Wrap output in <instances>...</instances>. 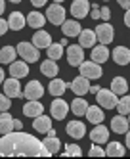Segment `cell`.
I'll return each instance as SVG.
<instances>
[{
  "instance_id": "6da1fadb",
  "label": "cell",
  "mask_w": 130,
  "mask_h": 159,
  "mask_svg": "<svg viewBox=\"0 0 130 159\" xmlns=\"http://www.w3.org/2000/svg\"><path fill=\"white\" fill-rule=\"evenodd\" d=\"M0 155H31L42 157L50 155L44 144L34 138L33 134H25L21 130H11L0 138Z\"/></svg>"
},
{
  "instance_id": "7a4b0ae2",
  "label": "cell",
  "mask_w": 130,
  "mask_h": 159,
  "mask_svg": "<svg viewBox=\"0 0 130 159\" xmlns=\"http://www.w3.org/2000/svg\"><path fill=\"white\" fill-rule=\"evenodd\" d=\"M17 54L21 56L23 60H25L27 63H33V61H38V48L34 46V44H29V42H19L16 46Z\"/></svg>"
},
{
  "instance_id": "3957f363",
  "label": "cell",
  "mask_w": 130,
  "mask_h": 159,
  "mask_svg": "<svg viewBox=\"0 0 130 159\" xmlns=\"http://www.w3.org/2000/svg\"><path fill=\"white\" fill-rule=\"evenodd\" d=\"M96 100H98V104L103 106L105 109H113L117 106V102H119V98H117V94L113 92V90H105V88H100L96 92Z\"/></svg>"
},
{
  "instance_id": "277c9868",
  "label": "cell",
  "mask_w": 130,
  "mask_h": 159,
  "mask_svg": "<svg viewBox=\"0 0 130 159\" xmlns=\"http://www.w3.org/2000/svg\"><path fill=\"white\" fill-rule=\"evenodd\" d=\"M46 19L54 25H61L65 21V10L63 6H60L57 2H54L52 6H48V12H46Z\"/></svg>"
},
{
  "instance_id": "5b68a950",
  "label": "cell",
  "mask_w": 130,
  "mask_h": 159,
  "mask_svg": "<svg viewBox=\"0 0 130 159\" xmlns=\"http://www.w3.org/2000/svg\"><path fill=\"white\" fill-rule=\"evenodd\" d=\"M78 69H80V75L86 79H100L101 77V67L96 61H82L78 65Z\"/></svg>"
},
{
  "instance_id": "8992f818",
  "label": "cell",
  "mask_w": 130,
  "mask_h": 159,
  "mask_svg": "<svg viewBox=\"0 0 130 159\" xmlns=\"http://www.w3.org/2000/svg\"><path fill=\"white\" fill-rule=\"evenodd\" d=\"M67 111H69L67 102H63L60 96H57V98L52 102V106H50V113H52V117H54V119H57V121H61V119H65Z\"/></svg>"
},
{
  "instance_id": "52a82bcc",
  "label": "cell",
  "mask_w": 130,
  "mask_h": 159,
  "mask_svg": "<svg viewBox=\"0 0 130 159\" xmlns=\"http://www.w3.org/2000/svg\"><path fill=\"white\" fill-rule=\"evenodd\" d=\"M67 61H69V65H73V67H77V65H80L82 61H84V52H82V46L78 44H73V46H69L67 48Z\"/></svg>"
},
{
  "instance_id": "ba28073f",
  "label": "cell",
  "mask_w": 130,
  "mask_h": 159,
  "mask_svg": "<svg viewBox=\"0 0 130 159\" xmlns=\"http://www.w3.org/2000/svg\"><path fill=\"white\" fill-rule=\"evenodd\" d=\"M90 8H92V4L88 2V0H75L73 6H71V14H73L75 19H82V17L88 16Z\"/></svg>"
},
{
  "instance_id": "9c48e42d",
  "label": "cell",
  "mask_w": 130,
  "mask_h": 159,
  "mask_svg": "<svg viewBox=\"0 0 130 159\" xmlns=\"http://www.w3.org/2000/svg\"><path fill=\"white\" fill-rule=\"evenodd\" d=\"M90 140L94 144H105V142L109 140V129H105L101 123H98L96 129L90 130Z\"/></svg>"
},
{
  "instance_id": "30bf717a",
  "label": "cell",
  "mask_w": 130,
  "mask_h": 159,
  "mask_svg": "<svg viewBox=\"0 0 130 159\" xmlns=\"http://www.w3.org/2000/svg\"><path fill=\"white\" fill-rule=\"evenodd\" d=\"M94 33H96V39H98L101 44H105V46H107V44L113 40V27H111L109 23H101V25H98Z\"/></svg>"
},
{
  "instance_id": "8fae6325",
  "label": "cell",
  "mask_w": 130,
  "mask_h": 159,
  "mask_svg": "<svg viewBox=\"0 0 130 159\" xmlns=\"http://www.w3.org/2000/svg\"><path fill=\"white\" fill-rule=\"evenodd\" d=\"M2 84H4V94L8 98H21V86H19V81L16 77H10Z\"/></svg>"
},
{
  "instance_id": "7c38bea8",
  "label": "cell",
  "mask_w": 130,
  "mask_h": 159,
  "mask_svg": "<svg viewBox=\"0 0 130 159\" xmlns=\"http://www.w3.org/2000/svg\"><path fill=\"white\" fill-rule=\"evenodd\" d=\"M42 94H44L42 84H40L38 81H31V83H27V86H25L23 98H29V100H38V98H42Z\"/></svg>"
},
{
  "instance_id": "4fadbf2b",
  "label": "cell",
  "mask_w": 130,
  "mask_h": 159,
  "mask_svg": "<svg viewBox=\"0 0 130 159\" xmlns=\"http://www.w3.org/2000/svg\"><path fill=\"white\" fill-rule=\"evenodd\" d=\"M90 79H86V77H77V79H73V83H71L69 86H71V90L77 94V96H82V94H86L88 90H90Z\"/></svg>"
},
{
  "instance_id": "5bb4252c",
  "label": "cell",
  "mask_w": 130,
  "mask_h": 159,
  "mask_svg": "<svg viewBox=\"0 0 130 159\" xmlns=\"http://www.w3.org/2000/svg\"><path fill=\"white\" fill-rule=\"evenodd\" d=\"M65 130L71 138H75V140H80L82 136L86 134V127H84V123H80V121H71Z\"/></svg>"
},
{
  "instance_id": "9a60e30c",
  "label": "cell",
  "mask_w": 130,
  "mask_h": 159,
  "mask_svg": "<svg viewBox=\"0 0 130 159\" xmlns=\"http://www.w3.org/2000/svg\"><path fill=\"white\" fill-rule=\"evenodd\" d=\"M40 113H44V107L38 100H29L25 106H23V115H27V117H38Z\"/></svg>"
},
{
  "instance_id": "2e32d148",
  "label": "cell",
  "mask_w": 130,
  "mask_h": 159,
  "mask_svg": "<svg viewBox=\"0 0 130 159\" xmlns=\"http://www.w3.org/2000/svg\"><path fill=\"white\" fill-rule=\"evenodd\" d=\"M33 44L37 48H48L50 44H52V35H50V33H46L44 29H40V31H37L33 35Z\"/></svg>"
},
{
  "instance_id": "e0dca14e",
  "label": "cell",
  "mask_w": 130,
  "mask_h": 159,
  "mask_svg": "<svg viewBox=\"0 0 130 159\" xmlns=\"http://www.w3.org/2000/svg\"><path fill=\"white\" fill-rule=\"evenodd\" d=\"M25 16H23L21 12H11L10 17H8V27L11 31H21L23 27H25Z\"/></svg>"
},
{
  "instance_id": "ac0fdd59",
  "label": "cell",
  "mask_w": 130,
  "mask_h": 159,
  "mask_svg": "<svg viewBox=\"0 0 130 159\" xmlns=\"http://www.w3.org/2000/svg\"><path fill=\"white\" fill-rule=\"evenodd\" d=\"M10 77H16V79H21V77H27L29 73V67H27V61H11L10 63Z\"/></svg>"
},
{
  "instance_id": "d6986e66",
  "label": "cell",
  "mask_w": 130,
  "mask_h": 159,
  "mask_svg": "<svg viewBox=\"0 0 130 159\" xmlns=\"http://www.w3.org/2000/svg\"><path fill=\"white\" fill-rule=\"evenodd\" d=\"M78 40H80V46L82 48H90V46H94L96 44V33L94 31H90V29H82L80 33H78Z\"/></svg>"
},
{
  "instance_id": "ffe728a7",
  "label": "cell",
  "mask_w": 130,
  "mask_h": 159,
  "mask_svg": "<svg viewBox=\"0 0 130 159\" xmlns=\"http://www.w3.org/2000/svg\"><path fill=\"white\" fill-rule=\"evenodd\" d=\"M113 60H115V63H119V65L130 63V50L126 46H117L113 50Z\"/></svg>"
},
{
  "instance_id": "44dd1931",
  "label": "cell",
  "mask_w": 130,
  "mask_h": 159,
  "mask_svg": "<svg viewBox=\"0 0 130 159\" xmlns=\"http://www.w3.org/2000/svg\"><path fill=\"white\" fill-rule=\"evenodd\" d=\"M33 129L37 130V132H48V129H52V119L40 113L38 117H34V121H33Z\"/></svg>"
},
{
  "instance_id": "7402d4cb",
  "label": "cell",
  "mask_w": 130,
  "mask_h": 159,
  "mask_svg": "<svg viewBox=\"0 0 130 159\" xmlns=\"http://www.w3.org/2000/svg\"><path fill=\"white\" fill-rule=\"evenodd\" d=\"M109 60V50L105 44H100V46H96L92 50V61H96V63H105Z\"/></svg>"
},
{
  "instance_id": "603a6c76",
  "label": "cell",
  "mask_w": 130,
  "mask_h": 159,
  "mask_svg": "<svg viewBox=\"0 0 130 159\" xmlns=\"http://www.w3.org/2000/svg\"><path fill=\"white\" fill-rule=\"evenodd\" d=\"M84 115L88 117V121H90V123L98 125V123H101V121H103L105 113H103V109H101V107H98V106H88V109H86Z\"/></svg>"
},
{
  "instance_id": "cb8c5ba5",
  "label": "cell",
  "mask_w": 130,
  "mask_h": 159,
  "mask_svg": "<svg viewBox=\"0 0 130 159\" xmlns=\"http://www.w3.org/2000/svg\"><path fill=\"white\" fill-rule=\"evenodd\" d=\"M128 119L126 117H123V115H117V117H113V121H111V130L113 132H117V134H124L126 130H128Z\"/></svg>"
},
{
  "instance_id": "d4e9b609",
  "label": "cell",
  "mask_w": 130,
  "mask_h": 159,
  "mask_svg": "<svg viewBox=\"0 0 130 159\" xmlns=\"http://www.w3.org/2000/svg\"><path fill=\"white\" fill-rule=\"evenodd\" d=\"M61 29H63V35L65 37H78V33L82 31L80 23H78V21H73V19H71V21H63Z\"/></svg>"
},
{
  "instance_id": "484cf974",
  "label": "cell",
  "mask_w": 130,
  "mask_h": 159,
  "mask_svg": "<svg viewBox=\"0 0 130 159\" xmlns=\"http://www.w3.org/2000/svg\"><path fill=\"white\" fill-rule=\"evenodd\" d=\"M14 130V119H11L10 113L2 111L0 113V134H8Z\"/></svg>"
},
{
  "instance_id": "4316f807",
  "label": "cell",
  "mask_w": 130,
  "mask_h": 159,
  "mask_svg": "<svg viewBox=\"0 0 130 159\" xmlns=\"http://www.w3.org/2000/svg\"><path fill=\"white\" fill-rule=\"evenodd\" d=\"M25 21H27V25H31V27H34V29H42L44 23H46V17H44L40 12H31Z\"/></svg>"
},
{
  "instance_id": "83f0119b",
  "label": "cell",
  "mask_w": 130,
  "mask_h": 159,
  "mask_svg": "<svg viewBox=\"0 0 130 159\" xmlns=\"http://www.w3.org/2000/svg\"><path fill=\"white\" fill-rule=\"evenodd\" d=\"M42 144H44L46 150H48L50 155H56L57 152H60V148H61V142H60L57 136H48L46 140H42Z\"/></svg>"
},
{
  "instance_id": "f1b7e54d",
  "label": "cell",
  "mask_w": 130,
  "mask_h": 159,
  "mask_svg": "<svg viewBox=\"0 0 130 159\" xmlns=\"http://www.w3.org/2000/svg\"><path fill=\"white\" fill-rule=\"evenodd\" d=\"M111 90L117 94V96H123V94H126V90H128V83H126V79L124 77H115L113 79V83H111Z\"/></svg>"
},
{
  "instance_id": "f546056e",
  "label": "cell",
  "mask_w": 130,
  "mask_h": 159,
  "mask_svg": "<svg viewBox=\"0 0 130 159\" xmlns=\"http://www.w3.org/2000/svg\"><path fill=\"white\" fill-rule=\"evenodd\" d=\"M40 71H42V75H46V77H56L57 71H60V67H57L56 60H46V61H42V65H40Z\"/></svg>"
},
{
  "instance_id": "4dcf8cb0",
  "label": "cell",
  "mask_w": 130,
  "mask_h": 159,
  "mask_svg": "<svg viewBox=\"0 0 130 159\" xmlns=\"http://www.w3.org/2000/svg\"><path fill=\"white\" fill-rule=\"evenodd\" d=\"M16 56H17V50L14 46H4L0 50V63H11L16 61Z\"/></svg>"
},
{
  "instance_id": "1f68e13d",
  "label": "cell",
  "mask_w": 130,
  "mask_h": 159,
  "mask_svg": "<svg viewBox=\"0 0 130 159\" xmlns=\"http://www.w3.org/2000/svg\"><path fill=\"white\" fill-rule=\"evenodd\" d=\"M67 90V83L65 81H61V79H54V81L50 83V94L52 96H61L63 92Z\"/></svg>"
},
{
  "instance_id": "d6a6232c",
  "label": "cell",
  "mask_w": 130,
  "mask_h": 159,
  "mask_svg": "<svg viewBox=\"0 0 130 159\" xmlns=\"http://www.w3.org/2000/svg\"><path fill=\"white\" fill-rule=\"evenodd\" d=\"M105 155H109V157H123L124 155V146L119 144V142H109L107 150H105Z\"/></svg>"
},
{
  "instance_id": "836d02e7",
  "label": "cell",
  "mask_w": 130,
  "mask_h": 159,
  "mask_svg": "<svg viewBox=\"0 0 130 159\" xmlns=\"http://www.w3.org/2000/svg\"><path fill=\"white\" fill-rule=\"evenodd\" d=\"M71 109H73V113L75 115H84L86 113V109H88V104H86V100L84 98H75L73 100V104H71Z\"/></svg>"
},
{
  "instance_id": "e575fe53",
  "label": "cell",
  "mask_w": 130,
  "mask_h": 159,
  "mask_svg": "<svg viewBox=\"0 0 130 159\" xmlns=\"http://www.w3.org/2000/svg\"><path fill=\"white\" fill-rule=\"evenodd\" d=\"M46 50H48V58L50 60H60L61 56H63V46H61V44H54L52 42Z\"/></svg>"
},
{
  "instance_id": "d590c367",
  "label": "cell",
  "mask_w": 130,
  "mask_h": 159,
  "mask_svg": "<svg viewBox=\"0 0 130 159\" xmlns=\"http://www.w3.org/2000/svg\"><path fill=\"white\" fill-rule=\"evenodd\" d=\"M117 109H119V115H126V113H130V96H124L121 98L119 102H117Z\"/></svg>"
},
{
  "instance_id": "8d00e7d4",
  "label": "cell",
  "mask_w": 130,
  "mask_h": 159,
  "mask_svg": "<svg viewBox=\"0 0 130 159\" xmlns=\"http://www.w3.org/2000/svg\"><path fill=\"white\" fill-rule=\"evenodd\" d=\"M88 153H90V157H103V155H105L103 148H100L98 144H94V146L90 148V152H88Z\"/></svg>"
},
{
  "instance_id": "74e56055",
  "label": "cell",
  "mask_w": 130,
  "mask_h": 159,
  "mask_svg": "<svg viewBox=\"0 0 130 159\" xmlns=\"http://www.w3.org/2000/svg\"><path fill=\"white\" fill-rule=\"evenodd\" d=\"M65 153H67V155H77V157H78V155H82V150H80L77 144H69L67 150H65Z\"/></svg>"
},
{
  "instance_id": "f35d334b",
  "label": "cell",
  "mask_w": 130,
  "mask_h": 159,
  "mask_svg": "<svg viewBox=\"0 0 130 159\" xmlns=\"http://www.w3.org/2000/svg\"><path fill=\"white\" fill-rule=\"evenodd\" d=\"M10 106H11L10 98H8L6 94H0V111H8V109H10Z\"/></svg>"
},
{
  "instance_id": "ab89813d",
  "label": "cell",
  "mask_w": 130,
  "mask_h": 159,
  "mask_svg": "<svg viewBox=\"0 0 130 159\" xmlns=\"http://www.w3.org/2000/svg\"><path fill=\"white\" fill-rule=\"evenodd\" d=\"M100 17H103V21H107V19L111 17V12H109V8H107V6H103V8L100 10Z\"/></svg>"
},
{
  "instance_id": "60d3db41",
  "label": "cell",
  "mask_w": 130,
  "mask_h": 159,
  "mask_svg": "<svg viewBox=\"0 0 130 159\" xmlns=\"http://www.w3.org/2000/svg\"><path fill=\"white\" fill-rule=\"evenodd\" d=\"M8 29H10V27H8V19H2V17H0V37H2Z\"/></svg>"
},
{
  "instance_id": "b9f144b4",
  "label": "cell",
  "mask_w": 130,
  "mask_h": 159,
  "mask_svg": "<svg viewBox=\"0 0 130 159\" xmlns=\"http://www.w3.org/2000/svg\"><path fill=\"white\" fill-rule=\"evenodd\" d=\"M117 2H119V6H121V8H124V10H128V8H130V0H117Z\"/></svg>"
},
{
  "instance_id": "7bdbcfd3",
  "label": "cell",
  "mask_w": 130,
  "mask_h": 159,
  "mask_svg": "<svg viewBox=\"0 0 130 159\" xmlns=\"http://www.w3.org/2000/svg\"><path fill=\"white\" fill-rule=\"evenodd\" d=\"M46 2H48V0H31V4H33V6H37V8H40V6H44Z\"/></svg>"
},
{
  "instance_id": "ee69618b",
  "label": "cell",
  "mask_w": 130,
  "mask_h": 159,
  "mask_svg": "<svg viewBox=\"0 0 130 159\" xmlns=\"http://www.w3.org/2000/svg\"><path fill=\"white\" fill-rule=\"evenodd\" d=\"M19 129H23V123L17 121V119H14V130H19Z\"/></svg>"
},
{
  "instance_id": "f6af8a7d",
  "label": "cell",
  "mask_w": 130,
  "mask_h": 159,
  "mask_svg": "<svg viewBox=\"0 0 130 159\" xmlns=\"http://www.w3.org/2000/svg\"><path fill=\"white\" fill-rule=\"evenodd\" d=\"M124 23H126V27H130V8L126 10V16H124Z\"/></svg>"
},
{
  "instance_id": "bcb514c9",
  "label": "cell",
  "mask_w": 130,
  "mask_h": 159,
  "mask_svg": "<svg viewBox=\"0 0 130 159\" xmlns=\"http://www.w3.org/2000/svg\"><path fill=\"white\" fill-rule=\"evenodd\" d=\"M92 17H94V19H98V17H100V10H98V8H94V10H92Z\"/></svg>"
},
{
  "instance_id": "7dc6e473",
  "label": "cell",
  "mask_w": 130,
  "mask_h": 159,
  "mask_svg": "<svg viewBox=\"0 0 130 159\" xmlns=\"http://www.w3.org/2000/svg\"><path fill=\"white\" fill-rule=\"evenodd\" d=\"M124 134H126V146H128V148H130V132H128V130H126V132H124Z\"/></svg>"
},
{
  "instance_id": "c3c4849f",
  "label": "cell",
  "mask_w": 130,
  "mask_h": 159,
  "mask_svg": "<svg viewBox=\"0 0 130 159\" xmlns=\"http://www.w3.org/2000/svg\"><path fill=\"white\" fill-rule=\"evenodd\" d=\"M4 8H6V6H4V0H0V16H2V12H4Z\"/></svg>"
},
{
  "instance_id": "681fc988",
  "label": "cell",
  "mask_w": 130,
  "mask_h": 159,
  "mask_svg": "<svg viewBox=\"0 0 130 159\" xmlns=\"http://www.w3.org/2000/svg\"><path fill=\"white\" fill-rule=\"evenodd\" d=\"M2 83H4V71L0 69V84H2Z\"/></svg>"
},
{
  "instance_id": "f907efd6",
  "label": "cell",
  "mask_w": 130,
  "mask_h": 159,
  "mask_svg": "<svg viewBox=\"0 0 130 159\" xmlns=\"http://www.w3.org/2000/svg\"><path fill=\"white\" fill-rule=\"evenodd\" d=\"M54 2H57V4H60V2H63V0H54Z\"/></svg>"
},
{
  "instance_id": "816d5d0a",
  "label": "cell",
  "mask_w": 130,
  "mask_h": 159,
  "mask_svg": "<svg viewBox=\"0 0 130 159\" xmlns=\"http://www.w3.org/2000/svg\"><path fill=\"white\" fill-rule=\"evenodd\" d=\"M10 2H21V0H10Z\"/></svg>"
},
{
  "instance_id": "f5cc1de1",
  "label": "cell",
  "mask_w": 130,
  "mask_h": 159,
  "mask_svg": "<svg viewBox=\"0 0 130 159\" xmlns=\"http://www.w3.org/2000/svg\"><path fill=\"white\" fill-rule=\"evenodd\" d=\"M128 125H130V117H128Z\"/></svg>"
}]
</instances>
